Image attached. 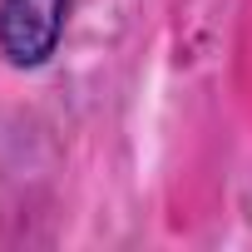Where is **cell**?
I'll return each instance as SVG.
<instances>
[{
  "label": "cell",
  "instance_id": "6da1fadb",
  "mask_svg": "<svg viewBox=\"0 0 252 252\" xmlns=\"http://www.w3.org/2000/svg\"><path fill=\"white\" fill-rule=\"evenodd\" d=\"M74 0H0V55L15 69H40L64 40Z\"/></svg>",
  "mask_w": 252,
  "mask_h": 252
}]
</instances>
